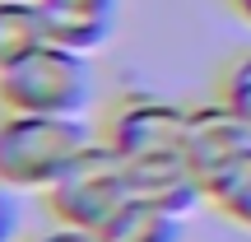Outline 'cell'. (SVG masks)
I'll return each mask as SVG.
<instances>
[{
    "mask_svg": "<svg viewBox=\"0 0 251 242\" xmlns=\"http://www.w3.org/2000/svg\"><path fill=\"white\" fill-rule=\"evenodd\" d=\"M209 205H219V215H228L237 228L251 233V149L209 187Z\"/></svg>",
    "mask_w": 251,
    "mask_h": 242,
    "instance_id": "obj_10",
    "label": "cell"
},
{
    "mask_svg": "<svg viewBox=\"0 0 251 242\" xmlns=\"http://www.w3.org/2000/svg\"><path fill=\"white\" fill-rule=\"evenodd\" d=\"M186 117L191 108H177L168 98H153V93H130L107 117V144L126 163L168 159V154L186 149Z\"/></svg>",
    "mask_w": 251,
    "mask_h": 242,
    "instance_id": "obj_4",
    "label": "cell"
},
{
    "mask_svg": "<svg viewBox=\"0 0 251 242\" xmlns=\"http://www.w3.org/2000/svg\"><path fill=\"white\" fill-rule=\"evenodd\" d=\"M219 103H224L233 117H242L251 126V52H242L224 70V80H219Z\"/></svg>",
    "mask_w": 251,
    "mask_h": 242,
    "instance_id": "obj_11",
    "label": "cell"
},
{
    "mask_svg": "<svg viewBox=\"0 0 251 242\" xmlns=\"http://www.w3.org/2000/svg\"><path fill=\"white\" fill-rule=\"evenodd\" d=\"M19 205H14V196L9 191H0V242H19Z\"/></svg>",
    "mask_w": 251,
    "mask_h": 242,
    "instance_id": "obj_12",
    "label": "cell"
},
{
    "mask_svg": "<svg viewBox=\"0 0 251 242\" xmlns=\"http://www.w3.org/2000/svg\"><path fill=\"white\" fill-rule=\"evenodd\" d=\"M130 196H135L130 163H126L107 140H93L89 149L61 172V182L47 191V210H51V219L65 224V228L98 233Z\"/></svg>",
    "mask_w": 251,
    "mask_h": 242,
    "instance_id": "obj_3",
    "label": "cell"
},
{
    "mask_svg": "<svg viewBox=\"0 0 251 242\" xmlns=\"http://www.w3.org/2000/svg\"><path fill=\"white\" fill-rule=\"evenodd\" d=\"M233 9H237V19H247V24H251V0H233Z\"/></svg>",
    "mask_w": 251,
    "mask_h": 242,
    "instance_id": "obj_14",
    "label": "cell"
},
{
    "mask_svg": "<svg viewBox=\"0 0 251 242\" xmlns=\"http://www.w3.org/2000/svg\"><path fill=\"white\" fill-rule=\"evenodd\" d=\"M33 242H98V233H84V228H65V224H56L51 233H37Z\"/></svg>",
    "mask_w": 251,
    "mask_h": 242,
    "instance_id": "obj_13",
    "label": "cell"
},
{
    "mask_svg": "<svg viewBox=\"0 0 251 242\" xmlns=\"http://www.w3.org/2000/svg\"><path fill=\"white\" fill-rule=\"evenodd\" d=\"M251 149V126L242 117L224 108V103H205V108H191L186 117V163L196 168V177L205 182V191L233 168L237 159Z\"/></svg>",
    "mask_w": 251,
    "mask_h": 242,
    "instance_id": "obj_5",
    "label": "cell"
},
{
    "mask_svg": "<svg viewBox=\"0 0 251 242\" xmlns=\"http://www.w3.org/2000/svg\"><path fill=\"white\" fill-rule=\"evenodd\" d=\"M47 24V42L70 52H98L117 28V0H37Z\"/></svg>",
    "mask_w": 251,
    "mask_h": 242,
    "instance_id": "obj_6",
    "label": "cell"
},
{
    "mask_svg": "<svg viewBox=\"0 0 251 242\" xmlns=\"http://www.w3.org/2000/svg\"><path fill=\"white\" fill-rule=\"evenodd\" d=\"M98 242H181V215H172L144 196H130L98 228Z\"/></svg>",
    "mask_w": 251,
    "mask_h": 242,
    "instance_id": "obj_8",
    "label": "cell"
},
{
    "mask_svg": "<svg viewBox=\"0 0 251 242\" xmlns=\"http://www.w3.org/2000/svg\"><path fill=\"white\" fill-rule=\"evenodd\" d=\"M93 103V65L84 52L42 42L28 56L0 65V112L28 117H79Z\"/></svg>",
    "mask_w": 251,
    "mask_h": 242,
    "instance_id": "obj_1",
    "label": "cell"
},
{
    "mask_svg": "<svg viewBox=\"0 0 251 242\" xmlns=\"http://www.w3.org/2000/svg\"><path fill=\"white\" fill-rule=\"evenodd\" d=\"M47 42V24L37 0H0V65L28 56Z\"/></svg>",
    "mask_w": 251,
    "mask_h": 242,
    "instance_id": "obj_9",
    "label": "cell"
},
{
    "mask_svg": "<svg viewBox=\"0 0 251 242\" xmlns=\"http://www.w3.org/2000/svg\"><path fill=\"white\" fill-rule=\"evenodd\" d=\"M93 144L79 117H28L0 112V187L51 191L61 172Z\"/></svg>",
    "mask_w": 251,
    "mask_h": 242,
    "instance_id": "obj_2",
    "label": "cell"
},
{
    "mask_svg": "<svg viewBox=\"0 0 251 242\" xmlns=\"http://www.w3.org/2000/svg\"><path fill=\"white\" fill-rule=\"evenodd\" d=\"M130 182H135V196L153 200V205L172 210V215H181V219H186L191 210L209 205V191H205V182L196 177V168L186 163V154L130 163Z\"/></svg>",
    "mask_w": 251,
    "mask_h": 242,
    "instance_id": "obj_7",
    "label": "cell"
}]
</instances>
